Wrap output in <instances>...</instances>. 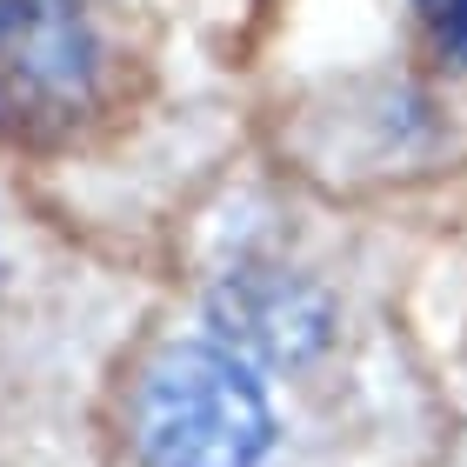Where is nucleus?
I'll return each mask as SVG.
<instances>
[{
	"label": "nucleus",
	"mask_w": 467,
	"mask_h": 467,
	"mask_svg": "<svg viewBox=\"0 0 467 467\" xmlns=\"http://www.w3.org/2000/svg\"><path fill=\"white\" fill-rule=\"evenodd\" d=\"M214 327L221 348H234L254 368V360H307L327 348L334 334V307L327 294L307 281V274L287 267H234L214 287Z\"/></svg>",
	"instance_id": "7ed1b4c3"
},
{
	"label": "nucleus",
	"mask_w": 467,
	"mask_h": 467,
	"mask_svg": "<svg viewBox=\"0 0 467 467\" xmlns=\"http://www.w3.org/2000/svg\"><path fill=\"white\" fill-rule=\"evenodd\" d=\"M127 434L140 467H261L274 448V408L234 348L174 341L140 368Z\"/></svg>",
	"instance_id": "f257e3e1"
},
{
	"label": "nucleus",
	"mask_w": 467,
	"mask_h": 467,
	"mask_svg": "<svg viewBox=\"0 0 467 467\" xmlns=\"http://www.w3.org/2000/svg\"><path fill=\"white\" fill-rule=\"evenodd\" d=\"M414 14H420L428 47L448 60V67L467 74V0H414Z\"/></svg>",
	"instance_id": "20e7f679"
},
{
	"label": "nucleus",
	"mask_w": 467,
	"mask_h": 467,
	"mask_svg": "<svg viewBox=\"0 0 467 467\" xmlns=\"http://www.w3.org/2000/svg\"><path fill=\"white\" fill-rule=\"evenodd\" d=\"M100 47L80 0H0V134L60 140L94 108Z\"/></svg>",
	"instance_id": "f03ea898"
}]
</instances>
